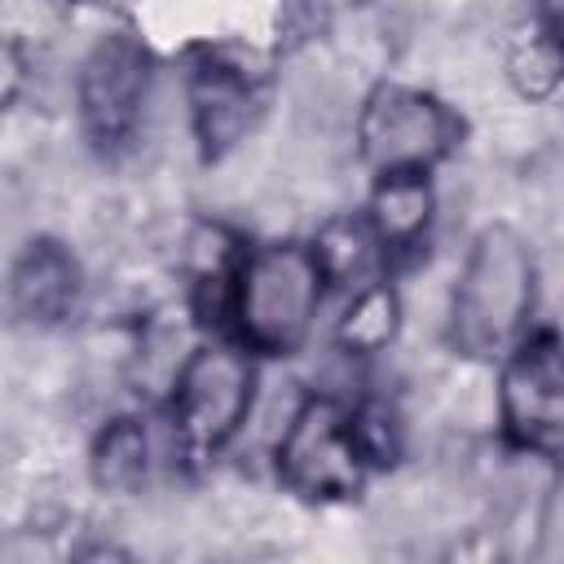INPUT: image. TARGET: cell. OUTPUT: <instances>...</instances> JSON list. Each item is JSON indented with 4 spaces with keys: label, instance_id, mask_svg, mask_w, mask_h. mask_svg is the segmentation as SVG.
<instances>
[{
    "label": "cell",
    "instance_id": "52a82bcc",
    "mask_svg": "<svg viewBox=\"0 0 564 564\" xmlns=\"http://www.w3.org/2000/svg\"><path fill=\"white\" fill-rule=\"evenodd\" d=\"M502 419L524 445H555L564 436V348L555 339L524 344L502 370Z\"/></svg>",
    "mask_w": 564,
    "mask_h": 564
},
{
    "label": "cell",
    "instance_id": "8992f818",
    "mask_svg": "<svg viewBox=\"0 0 564 564\" xmlns=\"http://www.w3.org/2000/svg\"><path fill=\"white\" fill-rule=\"evenodd\" d=\"M150 101V79H145V57L141 44L128 35H101L93 53L79 66V106L101 141H119L132 128H141Z\"/></svg>",
    "mask_w": 564,
    "mask_h": 564
},
{
    "label": "cell",
    "instance_id": "9a60e30c",
    "mask_svg": "<svg viewBox=\"0 0 564 564\" xmlns=\"http://www.w3.org/2000/svg\"><path fill=\"white\" fill-rule=\"evenodd\" d=\"M185 264L198 273V282H225L234 264V238L216 225H203L185 238Z\"/></svg>",
    "mask_w": 564,
    "mask_h": 564
},
{
    "label": "cell",
    "instance_id": "6da1fadb",
    "mask_svg": "<svg viewBox=\"0 0 564 564\" xmlns=\"http://www.w3.org/2000/svg\"><path fill=\"white\" fill-rule=\"evenodd\" d=\"M533 304V260L529 247L507 229L494 225L485 229L458 273L454 300H449V326L454 344L463 352H494L502 348L520 326Z\"/></svg>",
    "mask_w": 564,
    "mask_h": 564
},
{
    "label": "cell",
    "instance_id": "30bf717a",
    "mask_svg": "<svg viewBox=\"0 0 564 564\" xmlns=\"http://www.w3.org/2000/svg\"><path fill=\"white\" fill-rule=\"evenodd\" d=\"M432 220V189L423 172H383L375 198H370V225L379 242L410 247Z\"/></svg>",
    "mask_w": 564,
    "mask_h": 564
},
{
    "label": "cell",
    "instance_id": "7c38bea8",
    "mask_svg": "<svg viewBox=\"0 0 564 564\" xmlns=\"http://www.w3.org/2000/svg\"><path fill=\"white\" fill-rule=\"evenodd\" d=\"M313 260L322 269L326 282H344V286H361L375 269H379V234L375 225H357V220H330L317 234Z\"/></svg>",
    "mask_w": 564,
    "mask_h": 564
},
{
    "label": "cell",
    "instance_id": "5b68a950",
    "mask_svg": "<svg viewBox=\"0 0 564 564\" xmlns=\"http://www.w3.org/2000/svg\"><path fill=\"white\" fill-rule=\"evenodd\" d=\"M357 141L379 172H423L449 145V115L414 88H379L361 110Z\"/></svg>",
    "mask_w": 564,
    "mask_h": 564
},
{
    "label": "cell",
    "instance_id": "2e32d148",
    "mask_svg": "<svg viewBox=\"0 0 564 564\" xmlns=\"http://www.w3.org/2000/svg\"><path fill=\"white\" fill-rule=\"evenodd\" d=\"M538 4H542V18H546L551 35L564 40V0H538Z\"/></svg>",
    "mask_w": 564,
    "mask_h": 564
},
{
    "label": "cell",
    "instance_id": "7a4b0ae2",
    "mask_svg": "<svg viewBox=\"0 0 564 564\" xmlns=\"http://www.w3.org/2000/svg\"><path fill=\"white\" fill-rule=\"evenodd\" d=\"M322 282L326 278L313 251L291 247V242L260 247L256 256L242 260L238 282H234V317L242 335L269 352L295 348L313 326Z\"/></svg>",
    "mask_w": 564,
    "mask_h": 564
},
{
    "label": "cell",
    "instance_id": "277c9868",
    "mask_svg": "<svg viewBox=\"0 0 564 564\" xmlns=\"http://www.w3.org/2000/svg\"><path fill=\"white\" fill-rule=\"evenodd\" d=\"M251 414V366L234 348H198L176 379V432L194 454L220 449Z\"/></svg>",
    "mask_w": 564,
    "mask_h": 564
},
{
    "label": "cell",
    "instance_id": "9c48e42d",
    "mask_svg": "<svg viewBox=\"0 0 564 564\" xmlns=\"http://www.w3.org/2000/svg\"><path fill=\"white\" fill-rule=\"evenodd\" d=\"M75 260L57 247V242H35L18 256L13 278H9V300L13 313L31 326H48L57 317H66V308L75 304Z\"/></svg>",
    "mask_w": 564,
    "mask_h": 564
},
{
    "label": "cell",
    "instance_id": "8fae6325",
    "mask_svg": "<svg viewBox=\"0 0 564 564\" xmlns=\"http://www.w3.org/2000/svg\"><path fill=\"white\" fill-rule=\"evenodd\" d=\"M93 476L110 494H137L150 476V441L137 419H115L97 449H93Z\"/></svg>",
    "mask_w": 564,
    "mask_h": 564
},
{
    "label": "cell",
    "instance_id": "4fadbf2b",
    "mask_svg": "<svg viewBox=\"0 0 564 564\" xmlns=\"http://www.w3.org/2000/svg\"><path fill=\"white\" fill-rule=\"evenodd\" d=\"M397 322H401L397 295L383 291V286H361L352 295L348 313L339 317V344L348 352H379L397 335Z\"/></svg>",
    "mask_w": 564,
    "mask_h": 564
},
{
    "label": "cell",
    "instance_id": "5bb4252c",
    "mask_svg": "<svg viewBox=\"0 0 564 564\" xmlns=\"http://www.w3.org/2000/svg\"><path fill=\"white\" fill-rule=\"evenodd\" d=\"M564 75V62H560V40L551 35H529V40H516L511 53H507V79L524 93V97H546Z\"/></svg>",
    "mask_w": 564,
    "mask_h": 564
},
{
    "label": "cell",
    "instance_id": "3957f363",
    "mask_svg": "<svg viewBox=\"0 0 564 564\" xmlns=\"http://www.w3.org/2000/svg\"><path fill=\"white\" fill-rule=\"evenodd\" d=\"M366 463L370 458H366V449L357 441L352 419L326 397L304 401L295 410L291 427L278 441L282 480L295 494H308V498H344V494H352L361 485Z\"/></svg>",
    "mask_w": 564,
    "mask_h": 564
},
{
    "label": "cell",
    "instance_id": "ba28073f",
    "mask_svg": "<svg viewBox=\"0 0 564 564\" xmlns=\"http://www.w3.org/2000/svg\"><path fill=\"white\" fill-rule=\"evenodd\" d=\"M189 115H194V132L203 137V145L212 154L234 150L247 137L251 123V84L242 70L225 66V62H203L189 79Z\"/></svg>",
    "mask_w": 564,
    "mask_h": 564
}]
</instances>
